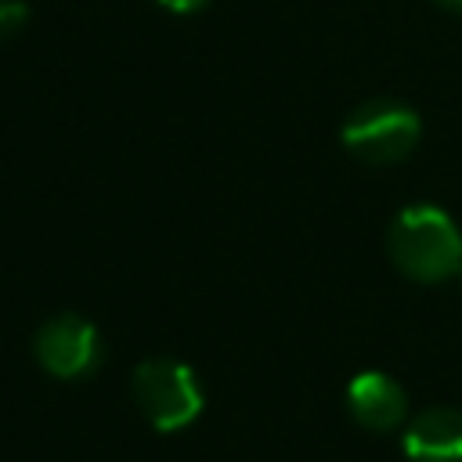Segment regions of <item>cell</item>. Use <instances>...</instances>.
Returning a JSON list of instances; mask_svg holds the SVG:
<instances>
[{
    "mask_svg": "<svg viewBox=\"0 0 462 462\" xmlns=\"http://www.w3.org/2000/svg\"><path fill=\"white\" fill-rule=\"evenodd\" d=\"M155 4H162V7H170V11H177V14H188V11L206 7L209 0H155Z\"/></svg>",
    "mask_w": 462,
    "mask_h": 462,
    "instance_id": "8",
    "label": "cell"
},
{
    "mask_svg": "<svg viewBox=\"0 0 462 462\" xmlns=\"http://www.w3.org/2000/svg\"><path fill=\"white\" fill-rule=\"evenodd\" d=\"M390 256L408 278L440 282L462 271V231L430 202L408 206L390 227Z\"/></svg>",
    "mask_w": 462,
    "mask_h": 462,
    "instance_id": "1",
    "label": "cell"
},
{
    "mask_svg": "<svg viewBox=\"0 0 462 462\" xmlns=\"http://www.w3.org/2000/svg\"><path fill=\"white\" fill-rule=\"evenodd\" d=\"M134 401L159 433L184 430L202 411V386L195 372L170 357L141 361L134 372Z\"/></svg>",
    "mask_w": 462,
    "mask_h": 462,
    "instance_id": "2",
    "label": "cell"
},
{
    "mask_svg": "<svg viewBox=\"0 0 462 462\" xmlns=\"http://www.w3.org/2000/svg\"><path fill=\"white\" fill-rule=\"evenodd\" d=\"M437 4H444V7H462V0H437Z\"/></svg>",
    "mask_w": 462,
    "mask_h": 462,
    "instance_id": "9",
    "label": "cell"
},
{
    "mask_svg": "<svg viewBox=\"0 0 462 462\" xmlns=\"http://www.w3.org/2000/svg\"><path fill=\"white\" fill-rule=\"evenodd\" d=\"M419 116L401 101H368L343 123V144L365 162H397L419 141Z\"/></svg>",
    "mask_w": 462,
    "mask_h": 462,
    "instance_id": "3",
    "label": "cell"
},
{
    "mask_svg": "<svg viewBox=\"0 0 462 462\" xmlns=\"http://www.w3.org/2000/svg\"><path fill=\"white\" fill-rule=\"evenodd\" d=\"M346 408H350V415L361 426L383 433V430H393L404 419L408 401H404V390L390 375H383V372H361L346 386Z\"/></svg>",
    "mask_w": 462,
    "mask_h": 462,
    "instance_id": "6",
    "label": "cell"
},
{
    "mask_svg": "<svg viewBox=\"0 0 462 462\" xmlns=\"http://www.w3.org/2000/svg\"><path fill=\"white\" fill-rule=\"evenodd\" d=\"M25 22H29V7L22 0H0V43L22 32Z\"/></svg>",
    "mask_w": 462,
    "mask_h": 462,
    "instance_id": "7",
    "label": "cell"
},
{
    "mask_svg": "<svg viewBox=\"0 0 462 462\" xmlns=\"http://www.w3.org/2000/svg\"><path fill=\"white\" fill-rule=\"evenodd\" d=\"M404 455L411 462H462V411L430 408L404 430Z\"/></svg>",
    "mask_w": 462,
    "mask_h": 462,
    "instance_id": "5",
    "label": "cell"
},
{
    "mask_svg": "<svg viewBox=\"0 0 462 462\" xmlns=\"http://www.w3.org/2000/svg\"><path fill=\"white\" fill-rule=\"evenodd\" d=\"M36 357L58 379H76L101 361V336L79 314H58L36 332Z\"/></svg>",
    "mask_w": 462,
    "mask_h": 462,
    "instance_id": "4",
    "label": "cell"
}]
</instances>
